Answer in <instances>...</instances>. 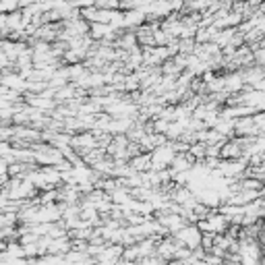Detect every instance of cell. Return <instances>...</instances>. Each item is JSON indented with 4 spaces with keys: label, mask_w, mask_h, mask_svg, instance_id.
<instances>
[{
    "label": "cell",
    "mask_w": 265,
    "mask_h": 265,
    "mask_svg": "<svg viewBox=\"0 0 265 265\" xmlns=\"http://www.w3.org/2000/svg\"><path fill=\"white\" fill-rule=\"evenodd\" d=\"M9 27V13H0V31Z\"/></svg>",
    "instance_id": "6da1fadb"
}]
</instances>
